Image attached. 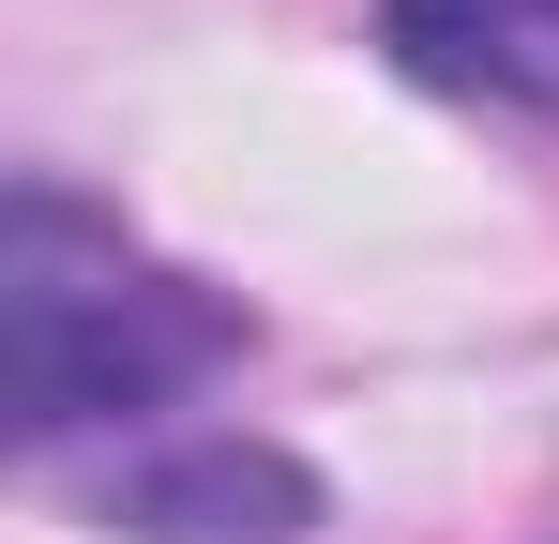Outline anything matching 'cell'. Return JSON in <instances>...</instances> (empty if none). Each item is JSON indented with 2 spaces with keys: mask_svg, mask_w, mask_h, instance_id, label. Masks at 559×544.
I'll return each mask as SVG.
<instances>
[{
  "mask_svg": "<svg viewBox=\"0 0 559 544\" xmlns=\"http://www.w3.org/2000/svg\"><path fill=\"white\" fill-rule=\"evenodd\" d=\"M242 348H258V318L227 287H197L182 258H152L76 181L0 197V424H15V453L136 439L152 409L212 393Z\"/></svg>",
  "mask_w": 559,
  "mask_h": 544,
  "instance_id": "cell-1",
  "label": "cell"
},
{
  "mask_svg": "<svg viewBox=\"0 0 559 544\" xmlns=\"http://www.w3.org/2000/svg\"><path fill=\"white\" fill-rule=\"evenodd\" d=\"M92 515H106L121 544H302L333 499H318V469H302V453L197 424V439L121 453V469L92 484Z\"/></svg>",
  "mask_w": 559,
  "mask_h": 544,
  "instance_id": "cell-2",
  "label": "cell"
},
{
  "mask_svg": "<svg viewBox=\"0 0 559 544\" xmlns=\"http://www.w3.org/2000/svg\"><path fill=\"white\" fill-rule=\"evenodd\" d=\"M393 76L454 91V106H530L559 121V0H378Z\"/></svg>",
  "mask_w": 559,
  "mask_h": 544,
  "instance_id": "cell-3",
  "label": "cell"
}]
</instances>
